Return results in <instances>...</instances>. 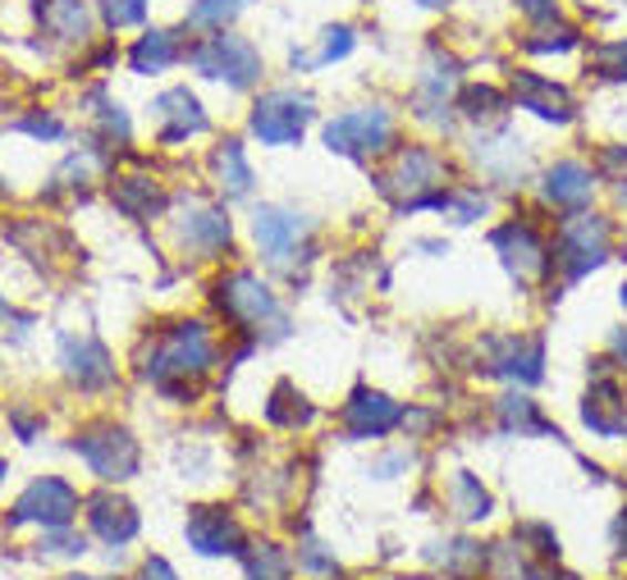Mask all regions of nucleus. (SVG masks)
<instances>
[{
    "instance_id": "nucleus-30",
    "label": "nucleus",
    "mask_w": 627,
    "mask_h": 580,
    "mask_svg": "<svg viewBox=\"0 0 627 580\" xmlns=\"http://www.w3.org/2000/svg\"><path fill=\"white\" fill-rule=\"evenodd\" d=\"M243 6H247V0H202V6L189 10V23L193 28H225Z\"/></svg>"
},
{
    "instance_id": "nucleus-5",
    "label": "nucleus",
    "mask_w": 627,
    "mask_h": 580,
    "mask_svg": "<svg viewBox=\"0 0 627 580\" xmlns=\"http://www.w3.org/2000/svg\"><path fill=\"white\" fill-rule=\"evenodd\" d=\"M73 512H79V493H73L64 480H55V476H42V480H32L23 489V498L14 502L10 526L37 521V526H47V530H64L73 521Z\"/></svg>"
},
{
    "instance_id": "nucleus-10",
    "label": "nucleus",
    "mask_w": 627,
    "mask_h": 580,
    "mask_svg": "<svg viewBox=\"0 0 627 580\" xmlns=\"http://www.w3.org/2000/svg\"><path fill=\"white\" fill-rule=\"evenodd\" d=\"M60 366L73 384H83V389H101V384L115 379V362H110V353L97 338H64Z\"/></svg>"
},
{
    "instance_id": "nucleus-18",
    "label": "nucleus",
    "mask_w": 627,
    "mask_h": 580,
    "mask_svg": "<svg viewBox=\"0 0 627 580\" xmlns=\"http://www.w3.org/2000/svg\"><path fill=\"white\" fill-rule=\"evenodd\" d=\"M439 174H445V165H439V156H431V151L413 146V151H403V156H398L394 174H385V179H381V187L390 192V187L398 183L403 192H417V187H431V183H439Z\"/></svg>"
},
{
    "instance_id": "nucleus-14",
    "label": "nucleus",
    "mask_w": 627,
    "mask_h": 580,
    "mask_svg": "<svg viewBox=\"0 0 627 580\" xmlns=\"http://www.w3.org/2000/svg\"><path fill=\"white\" fill-rule=\"evenodd\" d=\"M495 247L504 252V265H508L518 279H532V275H540V269L549 265L545 243L532 234L527 224H508V228H499V234H495Z\"/></svg>"
},
{
    "instance_id": "nucleus-23",
    "label": "nucleus",
    "mask_w": 627,
    "mask_h": 580,
    "mask_svg": "<svg viewBox=\"0 0 627 580\" xmlns=\"http://www.w3.org/2000/svg\"><path fill=\"white\" fill-rule=\"evenodd\" d=\"M586 69H591L596 79L627 83V37H614V42H591V51H586Z\"/></svg>"
},
{
    "instance_id": "nucleus-15",
    "label": "nucleus",
    "mask_w": 627,
    "mask_h": 580,
    "mask_svg": "<svg viewBox=\"0 0 627 580\" xmlns=\"http://www.w3.org/2000/svg\"><path fill=\"white\" fill-rule=\"evenodd\" d=\"M156 120H161V138L165 142H183L193 133H206V114L198 105V96L189 88H174L156 101Z\"/></svg>"
},
{
    "instance_id": "nucleus-24",
    "label": "nucleus",
    "mask_w": 627,
    "mask_h": 580,
    "mask_svg": "<svg viewBox=\"0 0 627 580\" xmlns=\"http://www.w3.org/2000/svg\"><path fill=\"white\" fill-rule=\"evenodd\" d=\"M115 206L124 215H133V220H146V215L161 211V192L146 179H124V183H115Z\"/></svg>"
},
{
    "instance_id": "nucleus-45",
    "label": "nucleus",
    "mask_w": 627,
    "mask_h": 580,
    "mask_svg": "<svg viewBox=\"0 0 627 580\" xmlns=\"http://www.w3.org/2000/svg\"><path fill=\"white\" fill-rule=\"evenodd\" d=\"M559 580H573V576H559Z\"/></svg>"
},
{
    "instance_id": "nucleus-42",
    "label": "nucleus",
    "mask_w": 627,
    "mask_h": 580,
    "mask_svg": "<svg viewBox=\"0 0 627 580\" xmlns=\"http://www.w3.org/2000/svg\"><path fill=\"white\" fill-rule=\"evenodd\" d=\"M69 580H97V576H69Z\"/></svg>"
},
{
    "instance_id": "nucleus-12",
    "label": "nucleus",
    "mask_w": 627,
    "mask_h": 580,
    "mask_svg": "<svg viewBox=\"0 0 627 580\" xmlns=\"http://www.w3.org/2000/svg\"><path fill=\"white\" fill-rule=\"evenodd\" d=\"M215 293H220V306L243 325H262L266 316H275V297L256 275H230Z\"/></svg>"
},
{
    "instance_id": "nucleus-29",
    "label": "nucleus",
    "mask_w": 627,
    "mask_h": 580,
    "mask_svg": "<svg viewBox=\"0 0 627 580\" xmlns=\"http://www.w3.org/2000/svg\"><path fill=\"white\" fill-rule=\"evenodd\" d=\"M454 502H458V512L467 517V521H482V517H491V493L476 485L467 471L454 480Z\"/></svg>"
},
{
    "instance_id": "nucleus-17",
    "label": "nucleus",
    "mask_w": 627,
    "mask_h": 580,
    "mask_svg": "<svg viewBox=\"0 0 627 580\" xmlns=\"http://www.w3.org/2000/svg\"><path fill=\"white\" fill-rule=\"evenodd\" d=\"M591 192H596V174L577 161H564L545 174V197L555 206H582V202H591Z\"/></svg>"
},
{
    "instance_id": "nucleus-6",
    "label": "nucleus",
    "mask_w": 627,
    "mask_h": 580,
    "mask_svg": "<svg viewBox=\"0 0 627 580\" xmlns=\"http://www.w3.org/2000/svg\"><path fill=\"white\" fill-rule=\"evenodd\" d=\"M211 366V338H206V325H174L165 338H161V347H156V357H152V370L161 384L170 379V375H202Z\"/></svg>"
},
{
    "instance_id": "nucleus-36",
    "label": "nucleus",
    "mask_w": 627,
    "mask_h": 580,
    "mask_svg": "<svg viewBox=\"0 0 627 580\" xmlns=\"http://www.w3.org/2000/svg\"><path fill=\"white\" fill-rule=\"evenodd\" d=\"M142 580H179V576H174V567L165 558H152V562L142 567Z\"/></svg>"
},
{
    "instance_id": "nucleus-27",
    "label": "nucleus",
    "mask_w": 627,
    "mask_h": 580,
    "mask_svg": "<svg viewBox=\"0 0 627 580\" xmlns=\"http://www.w3.org/2000/svg\"><path fill=\"white\" fill-rule=\"evenodd\" d=\"M555 19V14H549ZM549 19H540V28L527 37V51H536V55H564V51H573L577 47V28H568V23H549Z\"/></svg>"
},
{
    "instance_id": "nucleus-46",
    "label": "nucleus",
    "mask_w": 627,
    "mask_h": 580,
    "mask_svg": "<svg viewBox=\"0 0 627 580\" xmlns=\"http://www.w3.org/2000/svg\"><path fill=\"white\" fill-rule=\"evenodd\" d=\"M0 316H6V306H0Z\"/></svg>"
},
{
    "instance_id": "nucleus-35",
    "label": "nucleus",
    "mask_w": 627,
    "mask_h": 580,
    "mask_svg": "<svg viewBox=\"0 0 627 580\" xmlns=\"http://www.w3.org/2000/svg\"><path fill=\"white\" fill-rule=\"evenodd\" d=\"M47 549H51V553H83V539H79V535H60V530H55V535L47 539Z\"/></svg>"
},
{
    "instance_id": "nucleus-37",
    "label": "nucleus",
    "mask_w": 627,
    "mask_h": 580,
    "mask_svg": "<svg viewBox=\"0 0 627 580\" xmlns=\"http://www.w3.org/2000/svg\"><path fill=\"white\" fill-rule=\"evenodd\" d=\"M23 129L37 133V138H60V124L55 120H23Z\"/></svg>"
},
{
    "instance_id": "nucleus-3",
    "label": "nucleus",
    "mask_w": 627,
    "mask_h": 580,
    "mask_svg": "<svg viewBox=\"0 0 627 580\" xmlns=\"http://www.w3.org/2000/svg\"><path fill=\"white\" fill-rule=\"evenodd\" d=\"M307 124H312V96H299V92H266L262 101L252 105V133L262 138V142H271V146L299 142Z\"/></svg>"
},
{
    "instance_id": "nucleus-44",
    "label": "nucleus",
    "mask_w": 627,
    "mask_h": 580,
    "mask_svg": "<svg viewBox=\"0 0 627 580\" xmlns=\"http://www.w3.org/2000/svg\"><path fill=\"white\" fill-rule=\"evenodd\" d=\"M623 306H627V284H623Z\"/></svg>"
},
{
    "instance_id": "nucleus-7",
    "label": "nucleus",
    "mask_w": 627,
    "mask_h": 580,
    "mask_svg": "<svg viewBox=\"0 0 627 580\" xmlns=\"http://www.w3.org/2000/svg\"><path fill=\"white\" fill-rule=\"evenodd\" d=\"M609 252V224L600 215H577L564 224L559 256L568 261V279H582L586 269H596Z\"/></svg>"
},
{
    "instance_id": "nucleus-13",
    "label": "nucleus",
    "mask_w": 627,
    "mask_h": 580,
    "mask_svg": "<svg viewBox=\"0 0 627 580\" xmlns=\"http://www.w3.org/2000/svg\"><path fill=\"white\" fill-rule=\"evenodd\" d=\"M344 420H348V435L353 439H381V435H390L394 425L403 420V411H398V403H390L385 394H353V403L344 407Z\"/></svg>"
},
{
    "instance_id": "nucleus-16",
    "label": "nucleus",
    "mask_w": 627,
    "mask_h": 580,
    "mask_svg": "<svg viewBox=\"0 0 627 580\" xmlns=\"http://www.w3.org/2000/svg\"><path fill=\"white\" fill-rule=\"evenodd\" d=\"M88 521H92V535L105 539V545H129L138 535V512L115 493H97L88 502Z\"/></svg>"
},
{
    "instance_id": "nucleus-4",
    "label": "nucleus",
    "mask_w": 627,
    "mask_h": 580,
    "mask_svg": "<svg viewBox=\"0 0 627 580\" xmlns=\"http://www.w3.org/2000/svg\"><path fill=\"white\" fill-rule=\"evenodd\" d=\"M394 124L381 105H366V110H348L340 114L335 124H325V146L340 151V156H376V151L390 142Z\"/></svg>"
},
{
    "instance_id": "nucleus-40",
    "label": "nucleus",
    "mask_w": 627,
    "mask_h": 580,
    "mask_svg": "<svg viewBox=\"0 0 627 580\" xmlns=\"http://www.w3.org/2000/svg\"><path fill=\"white\" fill-rule=\"evenodd\" d=\"M618 539H623V553H627V512L618 517Z\"/></svg>"
},
{
    "instance_id": "nucleus-38",
    "label": "nucleus",
    "mask_w": 627,
    "mask_h": 580,
    "mask_svg": "<svg viewBox=\"0 0 627 580\" xmlns=\"http://www.w3.org/2000/svg\"><path fill=\"white\" fill-rule=\"evenodd\" d=\"M518 6H523L532 19H549V14H555V0H518Z\"/></svg>"
},
{
    "instance_id": "nucleus-32",
    "label": "nucleus",
    "mask_w": 627,
    "mask_h": 580,
    "mask_svg": "<svg viewBox=\"0 0 627 580\" xmlns=\"http://www.w3.org/2000/svg\"><path fill=\"white\" fill-rule=\"evenodd\" d=\"M504 425L508 430H545V420L536 416V403L527 398H504Z\"/></svg>"
},
{
    "instance_id": "nucleus-39",
    "label": "nucleus",
    "mask_w": 627,
    "mask_h": 580,
    "mask_svg": "<svg viewBox=\"0 0 627 580\" xmlns=\"http://www.w3.org/2000/svg\"><path fill=\"white\" fill-rule=\"evenodd\" d=\"M14 430H19V439H32V430H37L32 411H14Z\"/></svg>"
},
{
    "instance_id": "nucleus-34",
    "label": "nucleus",
    "mask_w": 627,
    "mask_h": 580,
    "mask_svg": "<svg viewBox=\"0 0 627 580\" xmlns=\"http://www.w3.org/2000/svg\"><path fill=\"white\" fill-rule=\"evenodd\" d=\"M353 51V32L348 28H330L325 32V42H321V51L312 55V64H330V60H344Z\"/></svg>"
},
{
    "instance_id": "nucleus-41",
    "label": "nucleus",
    "mask_w": 627,
    "mask_h": 580,
    "mask_svg": "<svg viewBox=\"0 0 627 580\" xmlns=\"http://www.w3.org/2000/svg\"><path fill=\"white\" fill-rule=\"evenodd\" d=\"M422 6H431V10H435V6H449V0H422Z\"/></svg>"
},
{
    "instance_id": "nucleus-22",
    "label": "nucleus",
    "mask_w": 627,
    "mask_h": 580,
    "mask_svg": "<svg viewBox=\"0 0 627 580\" xmlns=\"http://www.w3.org/2000/svg\"><path fill=\"white\" fill-rule=\"evenodd\" d=\"M174 60H179V47H174L170 32H146V37H138V47L129 51V64L138 73H165Z\"/></svg>"
},
{
    "instance_id": "nucleus-33",
    "label": "nucleus",
    "mask_w": 627,
    "mask_h": 580,
    "mask_svg": "<svg viewBox=\"0 0 627 580\" xmlns=\"http://www.w3.org/2000/svg\"><path fill=\"white\" fill-rule=\"evenodd\" d=\"M146 14V0H101V19L110 28H129Z\"/></svg>"
},
{
    "instance_id": "nucleus-25",
    "label": "nucleus",
    "mask_w": 627,
    "mask_h": 580,
    "mask_svg": "<svg viewBox=\"0 0 627 580\" xmlns=\"http://www.w3.org/2000/svg\"><path fill=\"white\" fill-rule=\"evenodd\" d=\"M499 375H513L523 384H536L540 379V343H527V338H508V357L495 362Z\"/></svg>"
},
{
    "instance_id": "nucleus-21",
    "label": "nucleus",
    "mask_w": 627,
    "mask_h": 580,
    "mask_svg": "<svg viewBox=\"0 0 627 580\" xmlns=\"http://www.w3.org/2000/svg\"><path fill=\"white\" fill-rule=\"evenodd\" d=\"M47 28L64 42H83L88 28H92V10L88 0H51L47 6Z\"/></svg>"
},
{
    "instance_id": "nucleus-26",
    "label": "nucleus",
    "mask_w": 627,
    "mask_h": 580,
    "mask_svg": "<svg viewBox=\"0 0 627 580\" xmlns=\"http://www.w3.org/2000/svg\"><path fill=\"white\" fill-rule=\"evenodd\" d=\"M215 174H220V183L234 192V197H243V192L252 187V170L243 161V146L239 142H225V146L215 151Z\"/></svg>"
},
{
    "instance_id": "nucleus-9",
    "label": "nucleus",
    "mask_w": 627,
    "mask_h": 580,
    "mask_svg": "<svg viewBox=\"0 0 627 580\" xmlns=\"http://www.w3.org/2000/svg\"><path fill=\"white\" fill-rule=\"evenodd\" d=\"M513 96H518L523 110L540 114V120H555V124H568V120H573V96H568V88H559L555 79H540V73H532V69L513 73Z\"/></svg>"
},
{
    "instance_id": "nucleus-20",
    "label": "nucleus",
    "mask_w": 627,
    "mask_h": 580,
    "mask_svg": "<svg viewBox=\"0 0 627 580\" xmlns=\"http://www.w3.org/2000/svg\"><path fill=\"white\" fill-rule=\"evenodd\" d=\"M183 243L198 252H220L230 247V220L220 211H193V220L183 224Z\"/></svg>"
},
{
    "instance_id": "nucleus-43",
    "label": "nucleus",
    "mask_w": 627,
    "mask_h": 580,
    "mask_svg": "<svg viewBox=\"0 0 627 580\" xmlns=\"http://www.w3.org/2000/svg\"><path fill=\"white\" fill-rule=\"evenodd\" d=\"M0 480H6V461H0Z\"/></svg>"
},
{
    "instance_id": "nucleus-2",
    "label": "nucleus",
    "mask_w": 627,
    "mask_h": 580,
    "mask_svg": "<svg viewBox=\"0 0 627 580\" xmlns=\"http://www.w3.org/2000/svg\"><path fill=\"white\" fill-rule=\"evenodd\" d=\"M73 448L101 480H129L138 471V444L120 425H92V430L73 439Z\"/></svg>"
},
{
    "instance_id": "nucleus-8",
    "label": "nucleus",
    "mask_w": 627,
    "mask_h": 580,
    "mask_svg": "<svg viewBox=\"0 0 627 580\" xmlns=\"http://www.w3.org/2000/svg\"><path fill=\"white\" fill-rule=\"evenodd\" d=\"M189 545L206 558H225V553H243V530L225 508H198L189 517Z\"/></svg>"
},
{
    "instance_id": "nucleus-28",
    "label": "nucleus",
    "mask_w": 627,
    "mask_h": 580,
    "mask_svg": "<svg viewBox=\"0 0 627 580\" xmlns=\"http://www.w3.org/2000/svg\"><path fill=\"white\" fill-rule=\"evenodd\" d=\"M247 580H289V558L275 545H256L247 553Z\"/></svg>"
},
{
    "instance_id": "nucleus-31",
    "label": "nucleus",
    "mask_w": 627,
    "mask_h": 580,
    "mask_svg": "<svg viewBox=\"0 0 627 580\" xmlns=\"http://www.w3.org/2000/svg\"><path fill=\"white\" fill-rule=\"evenodd\" d=\"M463 110H467V120H491V114L504 110V96L495 88H467L463 92Z\"/></svg>"
},
{
    "instance_id": "nucleus-11",
    "label": "nucleus",
    "mask_w": 627,
    "mask_h": 580,
    "mask_svg": "<svg viewBox=\"0 0 627 580\" xmlns=\"http://www.w3.org/2000/svg\"><path fill=\"white\" fill-rule=\"evenodd\" d=\"M252 234H256V247L266 252V261H289L293 247H299V238L307 234V224L303 215H293V211H280V206H262L256 211V224H252Z\"/></svg>"
},
{
    "instance_id": "nucleus-19",
    "label": "nucleus",
    "mask_w": 627,
    "mask_h": 580,
    "mask_svg": "<svg viewBox=\"0 0 627 580\" xmlns=\"http://www.w3.org/2000/svg\"><path fill=\"white\" fill-rule=\"evenodd\" d=\"M586 425L600 435H623V425H627V407H623V394H618V384H596L591 394H586Z\"/></svg>"
},
{
    "instance_id": "nucleus-1",
    "label": "nucleus",
    "mask_w": 627,
    "mask_h": 580,
    "mask_svg": "<svg viewBox=\"0 0 627 580\" xmlns=\"http://www.w3.org/2000/svg\"><path fill=\"white\" fill-rule=\"evenodd\" d=\"M193 69L206 73V79H225L230 88H252L262 79V55L247 37H234V32H220V37H206V42L193 51Z\"/></svg>"
}]
</instances>
